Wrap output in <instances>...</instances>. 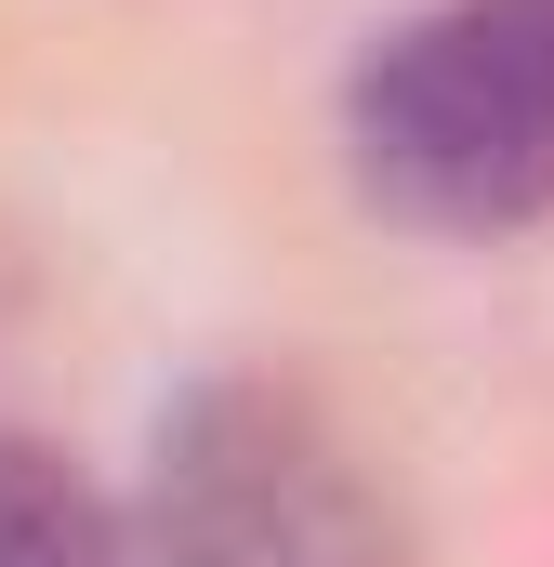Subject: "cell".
Here are the masks:
<instances>
[{"mask_svg":"<svg viewBox=\"0 0 554 567\" xmlns=\"http://www.w3.org/2000/svg\"><path fill=\"white\" fill-rule=\"evenodd\" d=\"M145 567H422L397 488L304 383L225 370L145 462Z\"/></svg>","mask_w":554,"mask_h":567,"instance_id":"cell-2","label":"cell"},{"mask_svg":"<svg viewBox=\"0 0 554 567\" xmlns=\"http://www.w3.org/2000/svg\"><path fill=\"white\" fill-rule=\"evenodd\" d=\"M0 567H120V515L40 435H0Z\"/></svg>","mask_w":554,"mask_h":567,"instance_id":"cell-3","label":"cell"},{"mask_svg":"<svg viewBox=\"0 0 554 567\" xmlns=\"http://www.w3.org/2000/svg\"><path fill=\"white\" fill-rule=\"evenodd\" d=\"M357 185L435 225V238H502L554 212V0H435L357 66Z\"/></svg>","mask_w":554,"mask_h":567,"instance_id":"cell-1","label":"cell"}]
</instances>
